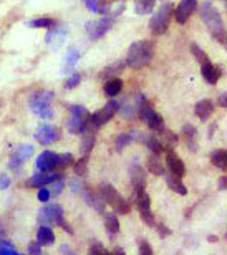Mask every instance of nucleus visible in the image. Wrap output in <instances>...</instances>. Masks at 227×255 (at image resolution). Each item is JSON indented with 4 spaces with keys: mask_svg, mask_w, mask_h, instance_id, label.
Masks as SVG:
<instances>
[{
    "mask_svg": "<svg viewBox=\"0 0 227 255\" xmlns=\"http://www.w3.org/2000/svg\"><path fill=\"white\" fill-rule=\"evenodd\" d=\"M153 57H154L153 43L148 42V40H139V42L133 43L130 50H128V57L125 63L133 70H139L151 63Z\"/></svg>",
    "mask_w": 227,
    "mask_h": 255,
    "instance_id": "obj_1",
    "label": "nucleus"
},
{
    "mask_svg": "<svg viewBox=\"0 0 227 255\" xmlns=\"http://www.w3.org/2000/svg\"><path fill=\"white\" fill-rule=\"evenodd\" d=\"M201 17H203L204 23L208 25L209 32L213 33V37L221 43H226V30H224V22L221 13L213 7V3L206 2L204 5H201Z\"/></svg>",
    "mask_w": 227,
    "mask_h": 255,
    "instance_id": "obj_2",
    "label": "nucleus"
},
{
    "mask_svg": "<svg viewBox=\"0 0 227 255\" xmlns=\"http://www.w3.org/2000/svg\"><path fill=\"white\" fill-rule=\"evenodd\" d=\"M100 199L103 202H106L108 206L113 207V211H115L116 214H128L130 212V202L125 201V199L121 197V194L118 192L115 187H113L111 184H108V182H105V184L100 186Z\"/></svg>",
    "mask_w": 227,
    "mask_h": 255,
    "instance_id": "obj_3",
    "label": "nucleus"
},
{
    "mask_svg": "<svg viewBox=\"0 0 227 255\" xmlns=\"http://www.w3.org/2000/svg\"><path fill=\"white\" fill-rule=\"evenodd\" d=\"M173 3H163L158 12L153 15L151 22H149V28H151L153 35L159 37V35H164L168 32L173 18Z\"/></svg>",
    "mask_w": 227,
    "mask_h": 255,
    "instance_id": "obj_4",
    "label": "nucleus"
},
{
    "mask_svg": "<svg viewBox=\"0 0 227 255\" xmlns=\"http://www.w3.org/2000/svg\"><path fill=\"white\" fill-rule=\"evenodd\" d=\"M38 222L42 224V226H50V224H58V226L66 231L68 234H71V227L68 224L65 222L63 219V209L58 204H51V206H46L43 209H40L38 212Z\"/></svg>",
    "mask_w": 227,
    "mask_h": 255,
    "instance_id": "obj_5",
    "label": "nucleus"
},
{
    "mask_svg": "<svg viewBox=\"0 0 227 255\" xmlns=\"http://www.w3.org/2000/svg\"><path fill=\"white\" fill-rule=\"evenodd\" d=\"M51 101H53V93L50 91H37L32 100H30V108L40 118L50 120L53 118V110H51Z\"/></svg>",
    "mask_w": 227,
    "mask_h": 255,
    "instance_id": "obj_6",
    "label": "nucleus"
},
{
    "mask_svg": "<svg viewBox=\"0 0 227 255\" xmlns=\"http://www.w3.org/2000/svg\"><path fill=\"white\" fill-rule=\"evenodd\" d=\"M71 118L68 121V131L71 134H81L90 125V113L83 106H70Z\"/></svg>",
    "mask_w": 227,
    "mask_h": 255,
    "instance_id": "obj_7",
    "label": "nucleus"
},
{
    "mask_svg": "<svg viewBox=\"0 0 227 255\" xmlns=\"http://www.w3.org/2000/svg\"><path fill=\"white\" fill-rule=\"evenodd\" d=\"M118 108H120V103H118V101H113V100L108 101L105 105V108L98 110L96 113L90 115L88 128H91V129H98V128H101L103 125H106L108 121L118 113Z\"/></svg>",
    "mask_w": 227,
    "mask_h": 255,
    "instance_id": "obj_8",
    "label": "nucleus"
},
{
    "mask_svg": "<svg viewBox=\"0 0 227 255\" xmlns=\"http://www.w3.org/2000/svg\"><path fill=\"white\" fill-rule=\"evenodd\" d=\"M138 115H139V118H141L144 123L148 125V128L151 131H154V132H161L166 129V125H164V120L159 116L156 111H154L151 106L148 105V101L144 103L141 108H139V111H138Z\"/></svg>",
    "mask_w": 227,
    "mask_h": 255,
    "instance_id": "obj_9",
    "label": "nucleus"
},
{
    "mask_svg": "<svg viewBox=\"0 0 227 255\" xmlns=\"http://www.w3.org/2000/svg\"><path fill=\"white\" fill-rule=\"evenodd\" d=\"M136 207L139 214H141L143 222L148 224V226H154V217L151 212V199H149V196L144 191L136 192Z\"/></svg>",
    "mask_w": 227,
    "mask_h": 255,
    "instance_id": "obj_10",
    "label": "nucleus"
},
{
    "mask_svg": "<svg viewBox=\"0 0 227 255\" xmlns=\"http://www.w3.org/2000/svg\"><path fill=\"white\" fill-rule=\"evenodd\" d=\"M111 23H113V18L110 17H103L100 20H96V22H88L86 23V33H88L93 40H98V38H101L103 35H106V32H110Z\"/></svg>",
    "mask_w": 227,
    "mask_h": 255,
    "instance_id": "obj_11",
    "label": "nucleus"
},
{
    "mask_svg": "<svg viewBox=\"0 0 227 255\" xmlns=\"http://www.w3.org/2000/svg\"><path fill=\"white\" fill-rule=\"evenodd\" d=\"M196 8H198V0H181L178 7L173 10L174 17H176V22L181 25L186 23L191 15L196 12Z\"/></svg>",
    "mask_w": 227,
    "mask_h": 255,
    "instance_id": "obj_12",
    "label": "nucleus"
},
{
    "mask_svg": "<svg viewBox=\"0 0 227 255\" xmlns=\"http://www.w3.org/2000/svg\"><path fill=\"white\" fill-rule=\"evenodd\" d=\"M32 154H33V147L32 146H27V144L18 146L17 149L13 151L12 157H10L8 166L12 167V169H20V167H22L25 162L30 159V156H32Z\"/></svg>",
    "mask_w": 227,
    "mask_h": 255,
    "instance_id": "obj_13",
    "label": "nucleus"
},
{
    "mask_svg": "<svg viewBox=\"0 0 227 255\" xmlns=\"http://www.w3.org/2000/svg\"><path fill=\"white\" fill-rule=\"evenodd\" d=\"M56 179H61V174H55L53 171H40L38 174L30 177L27 186L28 187H43V186H48L50 182H53Z\"/></svg>",
    "mask_w": 227,
    "mask_h": 255,
    "instance_id": "obj_14",
    "label": "nucleus"
},
{
    "mask_svg": "<svg viewBox=\"0 0 227 255\" xmlns=\"http://www.w3.org/2000/svg\"><path fill=\"white\" fill-rule=\"evenodd\" d=\"M60 137L58 134V129L55 126H40L37 129V134H35V139H37L40 144L43 146H48L51 144L53 141H56Z\"/></svg>",
    "mask_w": 227,
    "mask_h": 255,
    "instance_id": "obj_15",
    "label": "nucleus"
},
{
    "mask_svg": "<svg viewBox=\"0 0 227 255\" xmlns=\"http://www.w3.org/2000/svg\"><path fill=\"white\" fill-rule=\"evenodd\" d=\"M58 154L53 151H45L37 157V167L40 171H56Z\"/></svg>",
    "mask_w": 227,
    "mask_h": 255,
    "instance_id": "obj_16",
    "label": "nucleus"
},
{
    "mask_svg": "<svg viewBox=\"0 0 227 255\" xmlns=\"http://www.w3.org/2000/svg\"><path fill=\"white\" fill-rule=\"evenodd\" d=\"M130 177H131V184L135 187V192L144 191V186H146V174H144L143 167L135 162L130 167Z\"/></svg>",
    "mask_w": 227,
    "mask_h": 255,
    "instance_id": "obj_17",
    "label": "nucleus"
},
{
    "mask_svg": "<svg viewBox=\"0 0 227 255\" xmlns=\"http://www.w3.org/2000/svg\"><path fill=\"white\" fill-rule=\"evenodd\" d=\"M166 162H168V167H169V171H171V174L178 176V177H183L186 174L184 162L181 161V157H178L174 152H169L166 157Z\"/></svg>",
    "mask_w": 227,
    "mask_h": 255,
    "instance_id": "obj_18",
    "label": "nucleus"
},
{
    "mask_svg": "<svg viewBox=\"0 0 227 255\" xmlns=\"http://www.w3.org/2000/svg\"><path fill=\"white\" fill-rule=\"evenodd\" d=\"M201 71H203L204 80L208 81L209 85H216V83H218V80H219V76H221V71L216 68V66L211 63L209 60L201 65Z\"/></svg>",
    "mask_w": 227,
    "mask_h": 255,
    "instance_id": "obj_19",
    "label": "nucleus"
},
{
    "mask_svg": "<svg viewBox=\"0 0 227 255\" xmlns=\"http://www.w3.org/2000/svg\"><path fill=\"white\" fill-rule=\"evenodd\" d=\"M194 111H196V116H198V118L206 121L211 115H213L214 105H213V101H211V100H201V101H198V103H196Z\"/></svg>",
    "mask_w": 227,
    "mask_h": 255,
    "instance_id": "obj_20",
    "label": "nucleus"
},
{
    "mask_svg": "<svg viewBox=\"0 0 227 255\" xmlns=\"http://www.w3.org/2000/svg\"><path fill=\"white\" fill-rule=\"evenodd\" d=\"M181 131L186 139V144L189 146V149L196 151V144H198V129H196L193 125H184Z\"/></svg>",
    "mask_w": 227,
    "mask_h": 255,
    "instance_id": "obj_21",
    "label": "nucleus"
},
{
    "mask_svg": "<svg viewBox=\"0 0 227 255\" xmlns=\"http://www.w3.org/2000/svg\"><path fill=\"white\" fill-rule=\"evenodd\" d=\"M37 242L40 246H51L55 242V236H53V231L48 227V226H42L38 229V234H37Z\"/></svg>",
    "mask_w": 227,
    "mask_h": 255,
    "instance_id": "obj_22",
    "label": "nucleus"
},
{
    "mask_svg": "<svg viewBox=\"0 0 227 255\" xmlns=\"http://www.w3.org/2000/svg\"><path fill=\"white\" fill-rule=\"evenodd\" d=\"M83 132H85V134H83V141H81L80 149H81L83 154H90L93 146H95L96 137H95V132L91 131V128H86V131H83Z\"/></svg>",
    "mask_w": 227,
    "mask_h": 255,
    "instance_id": "obj_23",
    "label": "nucleus"
},
{
    "mask_svg": "<svg viewBox=\"0 0 227 255\" xmlns=\"http://www.w3.org/2000/svg\"><path fill=\"white\" fill-rule=\"evenodd\" d=\"M166 182H168L169 189H173L174 192L181 194V196H186V194H188V187H186L181 182V177H178L174 174H169V176H166Z\"/></svg>",
    "mask_w": 227,
    "mask_h": 255,
    "instance_id": "obj_24",
    "label": "nucleus"
},
{
    "mask_svg": "<svg viewBox=\"0 0 227 255\" xmlns=\"http://www.w3.org/2000/svg\"><path fill=\"white\" fill-rule=\"evenodd\" d=\"M125 66L126 63L125 62H116V63H113L110 65L108 68H105L101 71V75H100V78H115V76H120V73H123V70H125Z\"/></svg>",
    "mask_w": 227,
    "mask_h": 255,
    "instance_id": "obj_25",
    "label": "nucleus"
},
{
    "mask_svg": "<svg viewBox=\"0 0 227 255\" xmlns=\"http://www.w3.org/2000/svg\"><path fill=\"white\" fill-rule=\"evenodd\" d=\"M211 161H213V164L218 166L221 171H227V152L224 149L214 151L213 156H211Z\"/></svg>",
    "mask_w": 227,
    "mask_h": 255,
    "instance_id": "obj_26",
    "label": "nucleus"
},
{
    "mask_svg": "<svg viewBox=\"0 0 227 255\" xmlns=\"http://www.w3.org/2000/svg\"><path fill=\"white\" fill-rule=\"evenodd\" d=\"M123 88V81L120 78H111L110 81H106V85H105V93L108 96H116V95H120V91Z\"/></svg>",
    "mask_w": 227,
    "mask_h": 255,
    "instance_id": "obj_27",
    "label": "nucleus"
},
{
    "mask_svg": "<svg viewBox=\"0 0 227 255\" xmlns=\"http://www.w3.org/2000/svg\"><path fill=\"white\" fill-rule=\"evenodd\" d=\"M161 134H164V139L161 141L163 149H166V151L174 149V147H176V144H178V136L174 134V132H169L166 129H164Z\"/></svg>",
    "mask_w": 227,
    "mask_h": 255,
    "instance_id": "obj_28",
    "label": "nucleus"
},
{
    "mask_svg": "<svg viewBox=\"0 0 227 255\" xmlns=\"http://www.w3.org/2000/svg\"><path fill=\"white\" fill-rule=\"evenodd\" d=\"M105 227L111 236H116V234L120 232V222H118L115 214H108L105 217Z\"/></svg>",
    "mask_w": 227,
    "mask_h": 255,
    "instance_id": "obj_29",
    "label": "nucleus"
},
{
    "mask_svg": "<svg viewBox=\"0 0 227 255\" xmlns=\"http://www.w3.org/2000/svg\"><path fill=\"white\" fill-rule=\"evenodd\" d=\"M148 171H151L154 176H163V174H164L163 164L159 162L158 154H153V156L148 159Z\"/></svg>",
    "mask_w": 227,
    "mask_h": 255,
    "instance_id": "obj_30",
    "label": "nucleus"
},
{
    "mask_svg": "<svg viewBox=\"0 0 227 255\" xmlns=\"http://www.w3.org/2000/svg\"><path fill=\"white\" fill-rule=\"evenodd\" d=\"M154 3L156 0H136V12L139 15H144V13H151L153 8H154Z\"/></svg>",
    "mask_w": 227,
    "mask_h": 255,
    "instance_id": "obj_31",
    "label": "nucleus"
},
{
    "mask_svg": "<svg viewBox=\"0 0 227 255\" xmlns=\"http://www.w3.org/2000/svg\"><path fill=\"white\" fill-rule=\"evenodd\" d=\"M144 142H146L148 149L153 151V154H161V152L164 151L161 141H159L158 137H146V139H144Z\"/></svg>",
    "mask_w": 227,
    "mask_h": 255,
    "instance_id": "obj_32",
    "label": "nucleus"
},
{
    "mask_svg": "<svg viewBox=\"0 0 227 255\" xmlns=\"http://www.w3.org/2000/svg\"><path fill=\"white\" fill-rule=\"evenodd\" d=\"M86 169H88V154H83V157H80V161L75 164V174L85 176Z\"/></svg>",
    "mask_w": 227,
    "mask_h": 255,
    "instance_id": "obj_33",
    "label": "nucleus"
},
{
    "mask_svg": "<svg viewBox=\"0 0 227 255\" xmlns=\"http://www.w3.org/2000/svg\"><path fill=\"white\" fill-rule=\"evenodd\" d=\"M63 179H56V181H53V182H50L48 184V187H46V189H48V192H50V197H56L58 196V194L63 191Z\"/></svg>",
    "mask_w": 227,
    "mask_h": 255,
    "instance_id": "obj_34",
    "label": "nucleus"
},
{
    "mask_svg": "<svg viewBox=\"0 0 227 255\" xmlns=\"http://www.w3.org/2000/svg\"><path fill=\"white\" fill-rule=\"evenodd\" d=\"M131 141H133V136L128 134V132H123V134L116 137V151H123Z\"/></svg>",
    "mask_w": 227,
    "mask_h": 255,
    "instance_id": "obj_35",
    "label": "nucleus"
},
{
    "mask_svg": "<svg viewBox=\"0 0 227 255\" xmlns=\"http://www.w3.org/2000/svg\"><path fill=\"white\" fill-rule=\"evenodd\" d=\"M73 164V156L70 152H65V154H58V164H56V169H65Z\"/></svg>",
    "mask_w": 227,
    "mask_h": 255,
    "instance_id": "obj_36",
    "label": "nucleus"
},
{
    "mask_svg": "<svg viewBox=\"0 0 227 255\" xmlns=\"http://www.w3.org/2000/svg\"><path fill=\"white\" fill-rule=\"evenodd\" d=\"M55 25V22L51 18H37L30 22V27L33 28H51Z\"/></svg>",
    "mask_w": 227,
    "mask_h": 255,
    "instance_id": "obj_37",
    "label": "nucleus"
},
{
    "mask_svg": "<svg viewBox=\"0 0 227 255\" xmlns=\"http://www.w3.org/2000/svg\"><path fill=\"white\" fill-rule=\"evenodd\" d=\"M83 3L86 5V8L93 13H105V8L101 7L100 0H83Z\"/></svg>",
    "mask_w": 227,
    "mask_h": 255,
    "instance_id": "obj_38",
    "label": "nucleus"
},
{
    "mask_svg": "<svg viewBox=\"0 0 227 255\" xmlns=\"http://www.w3.org/2000/svg\"><path fill=\"white\" fill-rule=\"evenodd\" d=\"M191 52H193V55L196 57V60L203 65L204 62H208V57H206V53H204V50L199 47V45H196V43H193L191 45Z\"/></svg>",
    "mask_w": 227,
    "mask_h": 255,
    "instance_id": "obj_39",
    "label": "nucleus"
},
{
    "mask_svg": "<svg viewBox=\"0 0 227 255\" xmlns=\"http://www.w3.org/2000/svg\"><path fill=\"white\" fill-rule=\"evenodd\" d=\"M17 249H15L10 242L2 241L0 242V255H17Z\"/></svg>",
    "mask_w": 227,
    "mask_h": 255,
    "instance_id": "obj_40",
    "label": "nucleus"
},
{
    "mask_svg": "<svg viewBox=\"0 0 227 255\" xmlns=\"http://www.w3.org/2000/svg\"><path fill=\"white\" fill-rule=\"evenodd\" d=\"M78 58H80V52H76V50H70L68 57H66V66H65V70L73 68L75 63L78 62Z\"/></svg>",
    "mask_w": 227,
    "mask_h": 255,
    "instance_id": "obj_41",
    "label": "nucleus"
},
{
    "mask_svg": "<svg viewBox=\"0 0 227 255\" xmlns=\"http://www.w3.org/2000/svg\"><path fill=\"white\" fill-rule=\"evenodd\" d=\"M80 81H81V76H80V75L70 76V78H66V81H65V88L73 90V88H76V86L80 85Z\"/></svg>",
    "mask_w": 227,
    "mask_h": 255,
    "instance_id": "obj_42",
    "label": "nucleus"
},
{
    "mask_svg": "<svg viewBox=\"0 0 227 255\" xmlns=\"http://www.w3.org/2000/svg\"><path fill=\"white\" fill-rule=\"evenodd\" d=\"M138 247H139V254L141 255H153V247L149 246L144 239H141V241L138 242Z\"/></svg>",
    "mask_w": 227,
    "mask_h": 255,
    "instance_id": "obj_43",
    "label": "nucleus"
},
{
    "mask_svg": "<svg viewBox=\"0 0 227 255\" xmlns=\"http://www.w3.org/2000/svg\"><path fill=\"white\" fill-rule=\"evenodd\" d=\"M90 254L91 255H106L108 252L105 251V247H103L101 244H93L90 247Z\"/></svg>",
    "mask_w": 227,
    "mask_h": 255,
    "instance_id": "obj_44",
    "label": "nucleus"
},
{
    "mask_svg": "<svg viewBox=\"0 0 227 255\" xmlns=\"http://www.w3.org/2000/svg\"><path fill=\"white\" fill-rule=\"evenodd\" d=\"M38 196H37V199L40 202H46L50 199V192H48V189H45V187H38Z\"/></svg>",
    "mask_w": 227,
    "mask_h": 255,
    "instance_id": "obj_45",
    "label": "nucleus"
},
{
    "mask_svg": "<svg viewBox=\"0 0 227 255\" xmlns=\"http://www.w3.org/2000/svg\"><path fill=\"white\" fill-rule=\"evenodd\" d=\"M28 254H32V255H40L42 254V246H40L38 242H32L28 246Z\"/></svg>",
    "mask_w": 227,
    "mask_h": 255,
    "instance_id": "obj_46",
    "label": "nucleus"
},
{
    "mask_svg": "<svg viewBox=\"0 0 227 255\" xmlns=\"http://www.w3.org/2000/svg\"><path fill=\"white\" fill-rule=\"evenodd\" d=\"M158 232H159V237H168L169 234H171V231H169V229L164 226V224H159V227H158Z\"/></svg>",
    "mask_w": 227,
    "mask_h": 255,
    "instance_id": "obj_47",
    "label": "nucleus"
},
{
    "mask_svg": "<svg viewBox=\"0 0 227 255\" xmlns=\"http://www.w3.org/2000/svg\"><path fill=\"white\" fill-rule=\"evenodd\" d=\"M8 184H10V179L5 174H2L0 176V189H5V187H8Z\"/></svg>",
    "mask_w": 227,
    "mask_h": 255,
    "instance_id": "obj_48",
    "label": "nucleus"
},
{
    "mask_svg": "<svg viewBox=\"0 0 227 255\" xmlns=\"http://www.w3.org/2000/svg\"><path fill=\"white\" fill-rule=\"evenodd\" d=\"M219 105L223 106V108H226V106H227V95L226 93H223L219 96Z\"/></svg>",
    "mask_w": 227,
    "mask_h": 255,
    "instance_id": "obj_49",
    "label": "nucleus"
},
{
    "mask_svg": "<svg viewBox=\"0 0 227 255\" xmlns=\"http://www.w3.org/2000/svg\"><path fill=\"white\" fill-rule=\"evenodd\" d=\"M226 187H227V177L226 176H223V177H221V179H219V189H226Z\"/></svg>",
    "mask_w": 227,
    "mask_h": 255,
    "instance_id": "obj_50",
    "label": "nucleus"
},
{
    "mask_svg": "<svg viewBox=\"0 0 227 255\" xmlns=\"http://www.w3.org/2000/svg\"><path fill=\"white\" fill-rule=\"evenodd\" d=\"M60 252H61V254H73V252H71V251H70V249H68V247H65V246H63V247H61V251H60Z\"/></svg>",
    "mask_w": 227,
    "mask_h": 255,
    "instance_id": "obj_51",
    "label": "nucleus"
},
{
    "mask_svg": "<svg viewBox=\"0 0 227 255\" xmlns=\"http://www.w3.org/2000/svg\"><path fill=\"white\" fill-rule=\"evenodd\" d=\"M115 254H120V255H125L126 252H125V251H121V249H115Z\"/></svg>",
    "mask_w": 227,
    "mask_h": 255,
    "instance_id": "obj_52",
    "label": "nucleus"
}]
</instances>
